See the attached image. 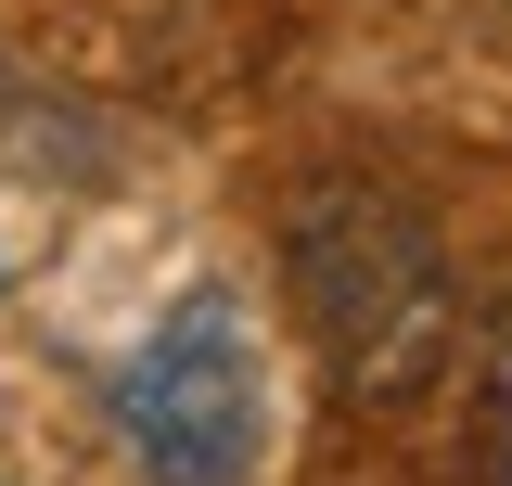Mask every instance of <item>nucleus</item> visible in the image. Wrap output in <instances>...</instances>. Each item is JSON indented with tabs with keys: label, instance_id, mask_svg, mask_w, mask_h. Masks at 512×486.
Returning <instances> with one entry per match:
<instances>
[{
	"label": "nucleus",
	"instance_id": "nucleus-3",
	"mask_svg": "<svg viewBox=\"0 0 512 486\" xmlns=\"http://www.w3.org/2000/svg\"><path fill=\"white\" fill-rule=\"evenodd\" d=\"M487 486H512V295H500V333H487Z\"/></svg>",
	"mask_w": 512,
	"mask_h": 486
},
{
	"label": "nucleus",
	"instance_id": "nucleus-1",
	"mask_svg": "<svg viewBox=\"0 0 512 486\" xmlns=\"http://www.w3.org/2000/svg\"><path fill=\"white\" fill-rule=\"evenodd\" d=\"M116 435L141 486H256L269 461V359L231 282L154 307V333L116 359Z\"/></svg>",
	"mask_w": 512,
	"mask_h": 486
},
{
	"label": "nucleus",
	"instance_id": "nucleus-2",
	"mask_svg": "<svg viewBox=\"0 0 512 486\" xmlns=\"http://www.w3.org/2000/svg\"><path fill=\"white\" fill-rule=\"evenodd\" d=\"M295 295H308L320 346L346 384H410V371H436L448 346V256L436 231L397 205V192H308L295 205Z\"/></svg>",
	"mask_w": 512,
	"mask_h": 486
}]
</instances>
